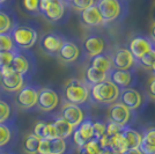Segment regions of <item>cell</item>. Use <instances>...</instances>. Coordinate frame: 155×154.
Returning <instances> with one entry per match:
<instances>
[{
    "instance_id": "6da1fadb",
    "label": "cell",
    "mask_w": 155,
    "mask_h": 154,
    "mask_svg": "<svg viewBox=\"0 0 155 154\" xmlns=\"http://www.w3.org/2000/svg\"><path fill=\"white\" fill-rule=\"evenodd\" d=\"M120 95V88L117 87L109 79L89 87V96L97 103L112 104L118 100Z\"/></svg>"
},
{
    "instance_id": "7a4b0ae2",
    "label": "cell",
    "mask_w": 155,
    "mask_h": 154,
    "mask_svg": "<svg viewBox=\"0 0 155 154\" xmlns=\"http://www.w3.org/2000/svg\"><path fill=\"white\" fill-rule=\"evenodd\" d=\"M63 94L66 103L81 105L89 99V86L86 84V81L71 79L64 86Z\"/></svg>"
},
{
    "instance_id": "3957f363",
    "label": "cell",
    "mask_w": 155,
    "mask_h": 154,
    "mask_svg": "<svg viewBox=\"0 0 155 154\" xmlns=\"http://www.w3.org/2000/svg\"><path fill=\"white\" fill-rule=\"evenodd\" d=\"M11 66L16 73L25 78V80L30 79L36 71V63L34 56L28 50H22L18 48L14 50Z\"/></svg>"
},
{
    "instance_id": "277c9868",
    "label": "cell",
    "mask_w": 155,
    "mask_h": 154,
    "mask_svg": "<svg viewBox=\"0 0 155 154\" xmlns=\"http://www.w3.org/2000/svg\"><path fill=\"white\" fill-rule=\"evenodd\" d=\"M11 37L13 39L14 45L18 49L22 50H29L36 44L38 39V32L31 26L28 25H16L12 29Z\"/></svg>"
},
{
    "instance_id": "5b68a950",
    "label": "cell",
    "mask_w": 155,
    "mask_h": 154,
    "mask_svg": "<svg viewBox=\"0 0 155 154\" xmlns=\"http://www.w3.org/2000/svg\"><path fill=\"white\" fill-rule=\"evenodd\" d=\"M38 88L32 85H25L21 89L18 90L15 96V103L22 110H30L37 105Z\"/></svg>"
},
{
    "instance_id": "8992f818",
    "label": "cell",
    "mask_w": 155,
    "mask_h": 154,
    "mask_svg": "<svg viewBox=\"0 0 155 154\" xmlns=\"http://www.w3.org/2000/svg\"><path fill=\"white\" fill-rule=\"evenodd\" d=\"M95 5L103 19L104 23L115 21L122 14L120 0H97Z\"/></svg>"
},
{
    "instance_id": "52a82bcc",
    "label": "cell",
    "mask_w": 155,
    "mask_h": 154,
    "mask_svg": "<svg viewBox=\"0 0 155 154\" xmlns=\"http://www.w3.org/2000/svg\"><path fill=\"white\" fill-rule=\"evenodd\" d=\"M64 42L65 38L58 32H46L39 39V49L49 56H57Z\"/></svg>"
},
{
    "instance_id": "ba28073f",
    "label": "cell",
    "mask_w": 155,
    "mask_h": 154,
    "mask_svg": "<svg viewBox=\"0 0 155 154\" xmlns=\"http://www.w3.org/2000/svg\"><path fill=\"white\" fill-rule=\"evenodd\" d=\"M59 104L58 93L52 88L44 87L38 89V97H37V108L42 111H52L54 110Z\"/></svg>"
},
{
    "instance_id": "9c48e42d",
    "label": "cell",
    "mask_w": 155,
    "mask_h": 154,
    "mask_svg": "<svg viewBox=\"0 0 155 154\" xmlns=\"http://www.w3.org/2000/svg\"><path fill=\"white\" fill-rule=\"evenodd\" d=\"M72 138L74 144L78 147H82L86 142H88L94 138V129H93V122L89 118H84L78 126L74 128L72 132Z\"/></svg>"
},
{
    "instance_id": "30bf717a",
    "label": "cell",
    "mask_w": 155,
    "mask_h": 154,
    "mask_svg": "<svg viewBox=\"0 0 155 154\" xmlns=\"http://www.w3.org/2000/svg\"><path fill=\"white\" fill-rule=\"evenodd\" d=\"M131 117H132V110H130L120 102L112 103L108 110L109 122L118 124L120 126H127Z\"/></svg>"
},
{
    "instance_id": "8fae6325",
    "label": "cell",
    "mask_w": 155,
    "mask_h": 154,
    "mask_svg": "<svg viewBox=\"0 0 155 154\" xmlns=\"http://www.w3.org/2000/svg\"><path fill=\"white\" fill-rule=\"evenodd\" d=\"M155 49V43L150 38L143 37V36H136L130 41L129 44V51L133 58L137 60H139L140 58L146 55L150 50Z\"/></svg>"
},
{
    "instance_id": "7c38bea8",
    "label": "cell",
    "mask_w": 155,
    "mask_h": 154,
    "mask_svg": "<svg viewBox=\"0 0 155 154\" xmlns=\"http://www.w3.org/2000/svg\"><path fill=\"white\" fill-rule=\"evenodd\" d=\"M111 63H112V69H117V70H131L132 66L136 63V59L131 55L129 49L119 48L112 55Z\"/></svg>"
},
{
    "instance_id": "4fadbf2b",
    "label": "cell",
    "mask_w": 155,
    "mask_h": 154,
    "mask_svg": "<svg viewBox=\"0 0 155 154\" xmlns=\"http://www.w3.org/2000/svg\"><path fill=\"white\" fill-rule=\"evenodd\" d=\"M111 82L119 87L120 89L129 88L133 84V74L130 70H117L111 69L108 72V78Z\"/></svg>"
},
{
    "instance_id": "5bb4252c",
    "label": "cell",
    "mask_w": 155,
    "mask_h": 154,
    "mask_svg": "<svg viewBox=\"0 0 155 154\" xmlns=\"http://www.w3.org/2000/svg\"><path fill=\"white\" fill-rule=\"evenodd\" d=\"M60 117H63L66 122H68L73 128H75L84 119V114L79 105L66 103L61 108Z\"/></svg>"
},
{
    "instance_id": "9a60e30c",
    "label": "cell",
    "mask_w": 155,
    "mask_h": 154,
    "mask_svg": "<svg viewBox=\"0 0 155 154\" xmlns=\"http://www.w3.org/2000/svg\"><path fill=\"white\" fill-rule=\"evenodd\" d=\"M79 56H80V49L78 44L73 41H67V39H65V42L57 53L59 60L65 64H71L77 62Z\"/></svg>"
},
{
    "instance_id": "2e32d148",
    "label": "cell",
    "mask_w": 155,
    "mask_h": 154,
    "mask_svg": "<svg viewBox=\"0 0 155 154\" xmlns=\"http://www.w3.org/2000/svg\"><path fill=\"white\" fill-rule=\"evenodd\" d=\"M118 100H120V103H123L130 110H137L138 108H140L142 104L141 94L132 87L125 88L123 89V92H120Z\"/></svg>"
},
{
    "instance_id": "e0dca14e",
    "label": "cell",
    "mask_w": 155,
    "mask_h": 154,
    "mask_svg": "<svg viewBox=\"0 0 155 154\" xmlns=\"http://www.w3.org/2000/svg\"><path fill=\"white\" fill-rule=\"evenodd\" d=\"M105 49V41L100 35H91L84 41V53L88 57H94L97 55H101Z\"/></svg>"
},
{
    "instance_id": "ac0fdd59",
    "label": "cell",
    "mask_w": 155,
    "mask_h": 154,
    "mask_svg": "<svg viewBox=\"0 0 155 154\" xmlns=\"http://www.w3.org/2000/svg\"><path fill=\"white\" fill-rule=\"evenodd\" d=\"M26 85V80L21 74L13 72L9 75H5V77H0V86L1 88L8 92V93H14L21 89L23 86Z\"/></svg>"
},
{
    "instance_id": "d6986e66",
    "label": "cell",
    "mask_w": 155,
    "mask_h": 154,
    "mask_svg": "<svg viewBox=\"0 0 155 154\" xmlns=\"http://www.w3.org/2000/svg\"><path fill=\"white\" fill-rule=\"evenodd\" d=\"M80 21L86 27H98L104 23L96 5H93V6L81 11L80 12Z\"/></svg>"
},
{
    "instance_id": "ffe728a7",
    "label": "cell",
    "mask_w": 155,
    "mask_h": 154,
    "mask_svg": "<svg viewBox=\"0 0 155 154\" xmlns=\"http://www.w3.org/2000/svg\"><path fill=\"white\" fill-rule=\"evenodd\" d=\"M66 12V2L63 0H52L49 8L43 14V16L50 22H58L64 18Z\"/></svg>"
},
{
    "instance_id": "44dd1931",
    "label": "cell",
    "mask_w": 155,
    "mask_h": 154,
    "mask_svg": "<svg viewBox=\"0 0 155 154\" xmlns=\"http://www.w3.org/2000/svg\"><path fill=\"white\" fill-rule=\"evenodd\" d=\"M139 149L143 154H155V126L145 129L141 135Z\"/></svg>"
},
{
    "instance_id": "7402d4cb",
    "label": "cell",
    "mask_w": 155,
    "mask_h": 154,
    "mask_svg": "<svg viewBox=\"0 0 155 154\" xmlns=\"http://www.w3.org/2000/svg\"><path fill=\"white\" fill-rule=\"evenodd\" d=\"M32 133L38 137L39 139H52L57 137L56 129L53 126V123L37 122L32 129Z\"/></svg>"
},
{
    "instance_id": "603a6c76",
    "label": "cell",
    "mask_w": 155,
    "mask_h": 154,
    "mask_svg": "<svg viewBox=\"0 0 155 154\" xmlns=\"http://www.w3.org/2000/svg\"><path fill=\"white\" fill-rule=\"evenodd\" d=\"M16 25H18V21L15 15L9 11L0 8V34L11 32Z\"/></svg>"
},
{
    "instance_id": "cb8c5ba5",
    "label": "cell",
    "mask_w": 155,
    "mask_h": 154,
    "mask_svg": "<svg viewBox=\"0 0 155 154\" xmlns=\"http://www.w3.org/2000/svg\"><path fill=\"white\" fill-rule=\"evenodd\" d=\"M91 67L96 69L104 72V73H108L111 69H112V63H111V57L107 56V55H97L94 57L91 58Z\"/></svg>"
},
{
    "instance_id": "d4e9b609",
    "label": "cell",
    "mask_w": 155,
    "mask_h": 154,
    "mask_svg": "<svg viewBox=\"0 0 155 154\" xmlns=\"http://www.w3.org/2000/svg\"><path fill=\"white\" fill-rule=\"evenodd\" d=\"M122 135H123L125 142L127 145V149L139 147V145L141 142V133H139L138 131L129 128V126H125L122 131Z\"/></svg>"
},
{
    "instance_id": "484cf974",
    "label": "cell",
    "mask_w": 155,
    "mask_h": 154,
    "mask_svg": "<svg viewBox=\"0 0 155 154\" xmlns=\"http://www.w3.org/2000/svg\"><path fill=\"white\" fill-rule=\"evenodd\" d=\"M53 126L56 129L57 137L63 138V139H67L68 137H71L72 132H73V130H74V128H73L68 122H66L63 117L56 118L54 122H53Z\"/></svg>"
},
{
    "instance_id": "4316f807",
    "label": "cell",
    "mask_w": 155,
    "mask_h": 154,
    "mask_svg": "<svg viewBox=\"0 0 155 154\" xmlns=\"http://www.w3.org/2000/svg\"><path fill=\"white\" fill-rule=\"evenodd\" d=\"M84 77H86V84L91 87V86H94V85L100 84V82L104 81L108 78V73H104L102 71L96 70V69L89 66L86 70Z\"/></svg>"
},
{
    "instance_id": "83f0119b",
    "label": "cell",
    "mask_w": 155,
    "mask_h": 154,
    "mask_svg": "<svg viewBox=\"0 0 155 154\" xmlns=\"http://www.w3.org/2000/svg\"><path fill=\"white\" fill-rule=\"evenodd\" d=\"M108 148L119 154H122L127 149V145L125 142L122 132L112 136V137H108Z\"/></svg>"
},
{
    "instance_id": "f1b7e54d",
    "label": "cell",
    "mask_w": 155,
    "mask_h": 154,
    "mask_svg": "<svg viewBox=\"0 0 155 154\" xmlns=\"http://www.w3.org/2000/svg\"><path fill=\"white\" fill-rule=\"evenodd\" d=\"M39 139L38 137L34 135V133H29L25 137V139L22 141V148L27 154H37V149L39 146Z\"/></svg>"
},
{
    "instance_id": "f546056e",
    "label": "cell",
    "mask_w": 155,
    "mask_h": 154,
    "mask_svg": "<svg viewBox=\"0 0 155 154\" xmlns=\"http://www.w3.org/2000/svg\"><path fill=\"white\" fill-rule=\"evenodd\" d=\"M49 146H50V154H65L67 149V142L66 139L56 137L49 139Z\"/></svg>"
},
{
    "instance_id": "4dcf8cb0",
    "label": "cell",
    "mask_w": 155,
    "mask_h": 154,
    "mask_svg": "<svg viewBox=\"0 0 155 154\" xmlns=\"http://www.w3.org/2000/svg\"><path fill=\"white\" fill-rule=\"evenodd\" d=\"M101 151V146L97 139L93 138L91 140L86 142L82 147L79 148V154H98Z\"/></svg>"
},
{
    "instance_id": "1f68e13d",
    "label": "cell",
    "mask_w": 155,
    "mask_h": 154,
    "mask_svg": "<svg viewBox=\"0 0 155 154\" xmlns=\"http://www.w3.org/2000/svg\"><path fill=\"white\" fill-rule=\"evenodd\" d=\"M15 45L12 37H11V34L7 32V34H0V52H8V51H13L15 50Z\"/></svg>"
},
{
    "instance_id": "d6a6232c",
    "label": "cell",
    "mask_w": 155,
    "mask_h": 154,
    "mask_svg": "<svg viewBox=\"0 0 155 154\" xmlns=\"http://www.w3.org/2000/svg\"><path fill=\"white\" fill-rule=\"evenodd\" d=\"M12 130L6 123H0V148L5 147L11 141Z\"/></svg>"
},
{
    "instance_id": "836d02e7",
    "label": "cell",
    "mask_w": 155,
    "mask_h": 154,
    "mask_svg": "<svg viewBox=\"0 0 155 154\" xmlns=\"http://www.w3.org/2000/svg\"><path fill=\"white\" fill-rule=\"evenodd\" d=\"M38 5L39 0H21V7L23 8V11L32 15L39 14Z\"/></svg>"
},
{
    "instance_id": "e575fe53",
    "label": "cell",
    "mask_w": 155,
    "mask_h": 154,
    "mask_svg": "<svg viewBox=\"0 0 155 154\" xmlns=\"http://www.w3.org/2000/svg\"><path fill=\"white\" fill-rule=\"evenodd\" d=\"M12 115V107L11 104L0 99V123H6Z\"/></svg>"
},
{
    "instance_id": "d590c367",
    "label": "cell",
    "mask_w": 155,
    "mask_h": 154,
    "mask_svg": "<svg viewBox=\"0 0 155 154\" xmlns=\"http://www.w3.org/2000/svg\"><path fill=\"white\" fill-rule=\"evenodd\" d=\"M137 62L141 65L143 69L150 70L152 66H153L155 63V49L150 50V51L147 52L146 55H143V56H142L139 60H137Z\"/></svg>"
},
{
    "instance_id": "8d00e7d4",
    "label": "cell",
    "mask_w": 155,
    "mask_h": 154,
    "mask_svg": "<svg viewBox=\"0 0 155 154\" xmlns=\"http://www.w3.org/2000/svg\"><path fill=\"white\" fill-rule=\"evenodd\" d=\"M72 8H74L78 12H81L88 7L95 5V0H72L70 2Z\"/></svg>"
},
{
    "instance_id": "74e56055",
    "label": "cell",
    "mask_w": 155,
    "mask_h": 154,
    "mask_svg": "<svg viewBox=\"0 0 155 154\" xmlns=\"http://www.w3.org/2000/svg\"><path fill=\"white\" fill-rule=\"evenodd\" d=\"M93 129H94V138L95 139H100L105 135V129H107V124H104L103 122H93Z\"/></svg>"
},
{
    "instance_id": "f35d334b",
    "label": "cell",
    "mask_w": 155,
    "mask_h": 154,
    "mask_svg": "<svg viewBox=\"0 0 155 154\" xmlns=\"http://www.w3.org/2000/svg\"><path fill=\"white\" fill-rule=\"evenodd\" d=\"M13 53L14 50L8 52H0V71L2 70L4 67L11 66L12 59H13Z\"/></svg>"
},
{
    "instance_id": "ab89813d",
    "label": "cell",
    "mask_w": 155,
    "mask_h": 154,
    "mask_svg": "<svg viewBox=\"0 0 155 154\" xmlns=\"http://www.w3.org/2000/svg\"><path fill=\"white\" fill-rule=\"evenodd\" d=\"M125 126H120L118 124H115L112 122H109L107 124V129H105V136L107 137H112V136L117 135V133H120L124 130Z\"/></svg>"
},
{
    "instance_id": "60d3db41",
    "label": "cell",
    "mask_w": 155,
    "mask_h": 154,
    "mask_svg": "<svg viewBox=\"0 0 155 154\" xmlns=\"http://www.w3.org/2000/svg\"><path fill=\"white\" fill-rule=\"evenodd\" d=\"M37 154H50L49 139H41L38 149H37Z\"/></svg>"
},
{
    "instance_id": "b9f144b4",
    "label": "cell",
    "mask_w": 155,
    "mask_h": 154,
    "mask_svg": "<svg viewBox=\"0 0 155 154\" xmlns=\"http://www.w3.org/2000/svg\"><path fill=\"white\" fill-rule=\"evenodd\" d=\"M52 0H39V5H38V11H39V14H43L46 12V9L49 8L50 6V4H51Z\"/></svg>"
},
{
    "instance_id": "7bdbcfd3",
    "label": "cell",
    "mask_w": 155,
    "mask_h": 154,
    "mask_svg": "<svg viewBox=\"0 0 155 154\" xmlns=\"http://www.w3.org/2000/svg\"><path fill=\"white\" fill-rule=\"evenodd\" d=\"M147 92H148L149 96L155 100V78L150 79V81H149V84H148V87H147Z\"/></svg>"
},
{
    "instance_id": "ee69618b",
    "label": "cell",
    "mask_w": 155,
    "mask_h": 154,
    "mask_svg": "<svg viewBox=\"0 0 155 154\" xmlns=\"http://www.w3.org/2000/svg\"><path fill=\"white\" fill-rule=\"evenodd\" d=\"M122 154H143L139 148H129Z\"/></svg>"
},
{
    "instance_id": "f6af8a7d",
    "label": "cell",
    "mask_w": 155,
    "mask_h": 154,
    "mask_svg": "<svg viewBox=\"0 0 155 154\" xmlns=\"http://www.w3.org/2000/svg\"><path fill=\"white\" fill-rule=\"evenodd\" d=\"M98 154H119V153L114 152V151L110 149V148H101V151H100V153Z\"/></svg>"
},
{
    "instance_id": "bcb514c9",
    "label": "cell",
    "mask_w": 155,
    "mask_h": 154,
    "mask_svg": "<svg viewBox=\"0 0 155 154\" xmlns=\"http://www.w3.org/2000/svg\"><path fill=\"white\" fill-rule=\"evenodd\" d=\"M150 39L155 43V22L152 26V30H150Z\"/></svg>"
},
{
    "instance_id": "7dc6e473",
    "label": "cell",
    "mask_w": 155,
    "mask_h": 154,
    "mask_svg": "<svg viewBox=\"0 0 155 154\" xmlns=\"http://www.w3.org/2000/svg\"><path fill=\"white\" fill-rule=\"evenodd\" d=\"M7 1H8V0H0V8H1V7L4 6V5L6 4Z\"/></svg>"
},
{
    "instance_id": "c3c4849f",
    "label": "cell",
    "mask_w": 155,
    "mask_h": 154,
    "mask_svg": "<svg viewBox=\"0 0 155 154\" xmlns=\"http://www.w3.org/2000/svg\"><path fill=\"white\" fill-rule=\"evenodd\" d=\"M150 71H152V73H153V74L155 75V63H154V65L152 66V69H150Z\"/></svg>"
},
{
    "instance_id": "681fc988",
    "label": "cell",
    "mask_w": 155,
    "mask_h": 154,
    "mask_svg": "<svg viewBox=\"0 0 155 154\" xmlns=\"http://www.w3.org/2000/svg\"><path fill=\"white\" fill-rule=\"evenodd\" d=\"M63 1H64V2H66V4H70L72 0H63Z\"/></svg>"
},
{
    "instance_id": "f907efd6",
    "label": "cell",
    "mask_w": 155,
    "mask_h": 154,
    "mask_svg": "<svg viewBox=\"0 0 155 154\" xmlns=\"http://www.w3.org/2000/svg\"><path fill=\"white\" fill-rule=\"evenodd\" d=\"M0 154H8V153H6V152H2V151H0Z\"/></svg>"
}]
</instances>
